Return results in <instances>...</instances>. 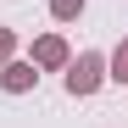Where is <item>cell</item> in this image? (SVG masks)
Returning a JSON list of instances; mask_svg holds the SVG:
<instances>
[{
  "label": "cell",
  "mask_w": 128,
  "mask_h": 128,
  "mask_svg": "<svg viewBox=\"0 0 128 128\" xmlns=\"http://www.w3.org/2000/svg\"><path fill=\"white\" fill-rule=\"evenodd\" d=\"M95 84H100V56H78V67L67 72V89L72 95H89Z\"/></svg>",
  "instance_id": "obj_1"
},
{
  "label": "cell",
  "mask_w": 128,
  "mask_h": 128,
  "mask_svg": "<svg viewBox=\"0 0 128 128\" xmlns=\"http://www.w3.org/2000/svg\"><path fill=\"white\" fill-rule=\"evenodd\" d=\"M39 61H45V67H56V61H67V45H61V39H39V50H34Z\"/></svg>",
  "instance_id": "obj_2"
},
{
  "label": "cell",
  "mask_w": 128,
  "mask_h": 128,
  "mask_svg": "<svg viewBox=\"0 0 128 128\" xmlns=\"http://www.w3.org/2000/svg\"><path fill=\"white\" fill-rule=\"evenodd\" d=\"M28 84H34L28 67H6V89H28Z\"/></svg>",
  "instance_id": "obj_3"
},
{
  "label": "cell",
  "mask_w": 128,
  "mask_h": 128,
  "mask_svg": "<svg viewBox=\"0 0 128 128\" xmlns=\"http://www.w3.org/2000/svg\"><path fill=\"white\" fill-rule=\"evenodd\" d=\"M112 67H117V72H112V78H117V84H128V45H122V50H117V56H112Z\"/></svg>",
  "instance_id": "obj_4"
},
{
  "label": "cell",
  "mask_w": 128,
  "mask_h": 128,
  "mask_svg": "<svg viewBox=\"0 0 128 128\" xmlns=\"http://www.w3.org/2000/svg\"><path fill=\"white\" fill-rule=\"evenodd\" d=\"M78 6H84V0H56V17H72Z\"/></svg>",
  "instance_id": "obj_5"
},
{
  "label": "cell",
  "mask_w": 128,
  "mask_h": 128,
  "mask_svg": "<svg viewBox=\"0 0 128 128\" xmlns=\"http://www.w3.org/2000/svg\"><path fill=\"white\" fill-rule=\"evenodd\" d=\"M6 50H11V34H0V56H6Z\"/></svg>",
  "instance_id": "obj_6"
}]
</instances>
